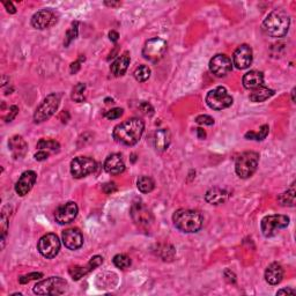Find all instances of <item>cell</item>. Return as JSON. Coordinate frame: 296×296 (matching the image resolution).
Returning a JSON list of instances; mask_svg holds the SVG:
<instances>
[{"instance_id":"cell-1","label":"cell","mask_w":296,"mask_h":296,"mask_svg":"<svg viewBox=\"0 0 296 296\" xmlns=\"http://www.w3.org/2000/svg\"><path fill=\"white\" fill-rule=\"evenodd\" d=\"M145 130V124L139 118H131L118 124L114 128V139L125 146H133L139 143Z\"/></svg>"},{"instance_id":"cell-2","label":"cell","mask_w":296,"mask_h":296,"mask_svg":"<svg viewBox=\"0 0 296 296\" xmlns=\"http://www.w3.org/2000/svg\"><path fill=\"white\" fill-rule=\"evenodd\" d=\"M290 26V18L283 10H274L266 16L262 22V30L266 35L274 39H280L287 35Z\"/></svg>"},{"instance_id":"cell-3","label":"cell","mask_w":296,"mask_h":296,"mask_svg":"<svg viewBox=\"0 0 296 296\" xmlns=\"http://www.w3.org/2000/svg\"><path fill=\"white\" fill-rule=\"evenodd\" d=\"M173 221L178 231L186 233V234L199 232L204 224V218L200 212L195 210H185V208H181L175 212Z\"/></svg>"},{"instance_id":"cell-4","label":"cell","mask_w":296,"mask_h":296,"mask_svg":"<svg viewBox=\"0 0 296 296\" xmlns=\"http://www.w3.org/2000/svg\"><path fill=\"white\" fill-rule=\"evenodd\" d=\"M259 154L256 152H244L236 158L235 172L241 178H249L256 173Z\"/></svg>"},{"instance_id":"cell-5","label":"cell","mask_w":296,"mask_h":296,"mask_svg":"<svg viewBox=\"0 0 296 296\" xmlns=\"http://www.w3.org/2000/svg\"><path fill=\"white\" fill-rule=\"evenodd\" d=\"M66 289L68 282L59 277H50L34 286V293L37 295H61Z\"/></svg>"},{"instance_id":"cell-6","label":"cell","mask_w":296,"mask_h":296,"mask_svg":"<svg viewBox=\"0 0 296 296\" xmlns=\"http://www.w3.org/2000/svg\"><path fill=\"white\" fill-rule=\"evenodd\" d=\"M60 94H50L44 98L41 106L37 108L34 114L35 123H43L48 120L51 116L55 115L60 104Z\"/></svg>"},{"instance_id":"cell-7","label":"cell","mask_w":296,"mask_h":296,"mask_svg":"<svg viewBox=\"0 0 296 296\" xmlns=\"http://www.w3.org/2000/svg\"><path fill=\"white\" fill-rule=\"evenodd\" d=\"M289 218L287 215L276 214V215H268L261 220L260 228L261 233L265 237H273L276 236L281 229L288 227Z\"/></svg>"},{"instance_id":"cell-8","label":"cell","mask_w":296,"mask_h":296,"mask_svg":"<svg viewBox=\"0 0 296 296\" xmlns=\"http://www.w3.org/2000/svg\"><path fill=\"white\" fill-rule=\"evenodd\" d=\"M207 106L213 110H223L227 109L233 104V97L229 95L228 90L222 86L208 91L206 95Z\"/></svg>"},{"instance_id":"cell-9","label":"cell","mask_w":296,"mask_h":296,"mask_svg":"<svg viewBox=\"0 0 296 296\" xmlns=\"http://www.w3.org/2000/svg\"><path fill=\"white\" fill-rule=\"evenodd\" d=\"M96 169V162L88 156H79L71 162V174L74 178L88 176Z\"/></svg>"},{"instance_id":"cell-10","label":"cell","mask_w":296,"mask_h":296,"mask_svg":"<svg viewBox=\"0 0 296 296\" xmlns=\"http://www.w3.org/2000/svg\"><path fill=\"white\" fill-rule=\"evenodd\" d=\"M167 51V43L162 39H151L145 43L143 49V56L145 59L156 62L165 56Z\"/></svg>"},{"instance_id":"cell-11","label":"cell","mask_w":296,"mask_h":296,"mask_svg":"<svg viewBox=\"0 0 296 296\" xmlns=\"http://www.w3.org/2000/svg\"><path fill=\"white\" fill-rule=\"evenodd\" d=\"M40 253L45 258H55L60 250V241L56 234H47L41 237L37 244Z\"/></svg>"},{"instance_id":"cell-12","label":"cell","mask_w":296,"mask_h":296,"mask_svg":"<svg viewBox=\"0 0 296 296\" xmlns=\"http://www.w3.org/2000/svg\"><path fill=\"white\" fill-rule=\"evenodd\" d=\"M131 216L136 224L140 227H149L153 223L154 218L152 212L143 203H136L131 208Z\"/></svg>"},{"instance_id":"cell-13","label":"cell","mask_w":296,"mask_h":296,"mask_svg":"<svg viewBox=\"0 0 296 296\" xmlns=\"http://www.w3.org/2000/svg\"><path fill=\"white\" fill-rule=\"evenodd\" d=\"M233 70L232 59L226 55H216L210 61V71L215 77L222 78Z\"/></svg>"},{"instance_id":"cell-14","label":"cell","mask_w":296,"mask_h":296,"mask_svg":"<svg viewBox=\"0 0 296 296\" xmlns=\"http://www.w3.org/2000/svg\"><path fill=\"white\" fill-rule=\"evenodd\" d=\"M252 49L248 44H242L235 50L233 56V65H235V68L239 70H245L252 64Z\"/></svg>"},{"instance_id":"cell-15","label":"cell","mask_w":296,"mask_h":296,"mask_svg":"<svg viewBox=\"0 0 296 296\" xmlns=\"http://www.w3.org/2000/svg\"><path fill=\"white\" fill-rule=\"evenodd\" d=\"M78 205L74 202H69L59 206L55 212V219L59 224H68L77 218Z\"/></svg>"},{"instance_id":"cell-16","label":"cell","mask_w":296,"mask_h":296,"mask_svg":"<svg viewBox=\"0 0 296 296\" xmlns=\"http://www.w3.org/2000/svg\"><path fill=\"white\" fill-rule=\"evenodd\" d=\"M57 22V15L51 10H41L32 15L31 24L36 29H47Z\"/></svg>"},{"instance_id":"cell-17","label":"cell","mask_w":296,"mask_h":296,"mask_svg":"<svg viewBox=\"0 0 296 296\" xmlns=\"http://www.w3.org/2000/svg\"><path fill=\"white\" fill-rule=\"evenodd\" d=\"M62 243L69 250H78L82 247L83 236L78 228H70L62 232Z\"/></svg>"},{"instance_id":"cell-18","label":"cell","mask_w":296,"mask_h":296,"mask_svg":"<svg viewBox=\"0 0 296 296\" xmlns=\"http://www.w3.org/2000/svg\"><path fill=\"white\" fill-rule=\"evenodd\" d=\"M36 178H37V175L35 172H31V170L24 172L22 175H21L19 181L16 182V184H15L16 193L21 195V197L28 194L29 191H30L32 189V186H34Z\"/></svg>"},{"instance_id":"cell-19","label":"cell","mask_w":296,"mask_h":296,"mask_svg":"<svg viewBox=\"0 0 296 296\" xmlns=\"http://www.w3.org/2000/svg\"><path fill=\"white\" fill-rule=\"evenodd\" d=\"M104 170L110 175H119L124 173L125 163L120 154H111L104 162Z\"/></svg>"},{"instance_id":"cell-20","label":"cell","mask_w":296,"mask_h":296,"mask_svg":"<svg viewBox=\"0 0 296 296\" xmlns=\"http://www.w3.org/2000/svg\"><path fill=\"white\" fill-rule=\"evenodd\" d=\"M103 262V258L101 256H95L89 260L88 265L86 268H82V266H74V268L70 269V274L72 277L73 280H79L83 276H86L87 273L90 272L91 270L96 269L97 266H100Z\"/></svg>"},{"instance_id":"cell-21","label":"cell","mask_w":296,"mask_h":296,"mask_svg":"<svg viewBox=\"0 0 296 296\" xmlns=\"http://www.w3.org/2000/svg\"><path fill=\"white\" fill-rule=\"evenodd\" d=\"M242 82H243L244 88L253 90L262 86V83H264V76H262V73L259 72V71H250L247 74H244Z\"/></svg>"},{"instance_id":"cell-22","label":"cell","mask_w":296,"mask_h":296,"mask_svg":"<svg viewBox=\"0 0 296 296\" xmlns=\"http://www.w3.org/2000/svg\"><path fill=\"white\" fill-rule=\"evenodd\" d=\"M283 278V269L278 262H272L265 271V280L270 285H278Z\"/></svg>"},{"instance_id":"cell-23","label":"cell","mask_w":296,"mask_h":296,"mask_svg":"<svg viewBox=\"0 0 296 296\" xmlns=\"http://www.w3.org/2000/svg\"><path fill=\"white\" fill-rule=\"evenodd\" d=\"M8 147H10L11 152L15 158H21L26 155L28 146L22 137L14 136L8 141Z\"/></svg>"},{"instance_id":"cell-24","label":"cell","mask_w":296,"mask_h":296,"mask_svg":"<svg viewBox=\"0 0 296 296\" xmlns=\"http://www.w3.org/2000/svg\"><path fill=\"white\" fill-rule=\"evenodd\" d=\"M172 143V135L167 128H160L154 135V146L156 151L165 152Z\"/></svg>"},{"instance_id":"cell-25","label":"cell","mask_w":296,"mask_h":296,"mask_svg":"<svg viewBox=\"0 0 296 296\" xmlns=\"http://www.w3.org/2000/svg\"><path fill=\"white\" fill-rule=\"evenodd\" d=\"M228 192L226 190L220 189V187H213L210 189L205 194V200L211 204V205H220L227 202L228 199Z\"/></svg>"},{"instance_id":"cell-26","label":"cell","mask_w":296,"mask_h":296,"mask_svg":"<svg viewBox=\"0 0 296 296\" xmlns=\"http://www.w3.org/2000/svg\"><path fill=\"white\" fill-rule=\"evenodd\" d=\"M130 65V55L128 52H124L122 56H119L111 65V73L115 77H122L126 72V70Z\"/></svg>"},{"instance_id":"cell-27","label":"cell","mask_w":296,"mask_h":296,"mask_svg":"<svg viewBox=\"0 0 296 296\" xmlns=\"http://www.w3.org/2000/svg\"><path fill=\"white\" fill-rule=\"evenodd\" d=\"M274 95V90L268 88V87H259V88H256L252 90V93L250 94V100L252 102L259 103L264 102L266 100H269L270 97H272Z\"/></svg>"},{"instance_id":"cell-28","label":"cell","mask_w":296,"mask_h":296,"mask_svg":"<svg viewBox=\"0 0 296 296\" xmlns=\"http://www.w3.org/2000/svg\"><path fill=\"white\" fill-rule=\"evenodd\" d=\"M37 148L40 151H45L49 153H56L59 151L60 145L57 143L56 140H51V139H41L39 143H37Z\"/></svg>"},{"instance_id":"cell-29","label":"cell","mask_w":296,"mask_h":296,"mask_svg":"<svg viewBox=\"0 0 296 296\" xmlns=\"http://www.w3.org/2000/svg\"><path fill=\"white\" fill-rule=\"evenodd\" d=\"M137 185H138L139 191H141L143 193H149L154 190L155 183H154V181L151 177L141 176V177H139L138 182H137Z\"/></svg>"},{"instance_id":"cell-30","label":"cell","mask_w":296,"mask_h":296,"mask_svg":"<svg viewBox=\"0 0 296 296\" xmlns=\"http://www.w3.org/2000/svg\"><path fill=\"white\" fill-rule=\"evenodd\" d=\"M133 76H135L137 81L145 82V81L148 80L149 77H151V70H149L148 66L140 65L139 68L136 69L135 73H133Z\"/></svg>"},{"instance_id":"cell-31","label":"cell","mask_w":296,"mask_h":296,"mask_svg":"<svg viewBox=\"0 0 296 296\" xmlns=\"http://www.w3.org/2000/svg\"><path fill=\"white\" fill-rule=\"evenodd\" d=\"M279 202L281 203V205L283 206H294L295 203V190H294V184L290 187L289 191L282 193L280 197H279Z\"/></svg>"},{"instance_id":"cell-32","label":"cell","mask_w":296,"mask_h":296,"mask_svg":"<svg viewBox=\"0 0 296 296\" xmlns=\"http://www.w3.org/2000/svg\"><path fill=\"white\" fill-rule=\"evenodd\" d=\"M269 131H270V127H269V125H262V126L260 127V130L258 133H255V132H248L247 135H245V138L247 139H251V140H258V141H260V140H264L266 137H268L269 135Z\"/></svg>"},{"instance_id":"cell-33","label":"cell","mask_w":296,"mask_h":296,"mask_svg":"<svg viewBox=\"0 0 296 296\" xmlns=\"http://www.w3.org/2000/svg\"><path fill=\"white\" fill-rule=\"evenodd\" d=\"M86 85L85 83H78L72 90V100L76 102H83L86 100Z\"/></svg>"},{"instance_id":"cell-34","label":"cell","mask_w":296,"mask_h":296,"mask_svg":"<svg viewBox=\"0 0 296 296\" xmlns=\"http://www.w3.org/2000/svg\"><path fill=\"white\" fill-rule=\"evenodd\" d=\"M114 264L116 268H118L120 270H125L127 268H130L131 265V259L130 257H127L126 255H123V253H119V255H116L114 257Z\"/></svg>"},{"instance_id":"cell-35","label":"cell","mask_w":296,"mask_h":296,"mask_svg":"<svg viewBox=\"0 0 296 296\" xmlns=\"http://www.w3.org/2000/svg\"><path fill=\"white\" fill-rule=\"evenodd\" d=\"M78 36V22L73 23L72 27H71L68 32H66V36H65V47H69V44L72 42L73 40H76Z\"/></svg>"},{"instance_id":"cell-36","label":"cell","mask_w":296,"mask_h":296,"mask_svg":"<svg viewBox=\"0 0 296 296\" xmlns=\"http://www.w3.org/2000/svg\"><path fill=\"white\" fill-rule=\"evenodd\" d=\"M122 115H123V109H120V108H115V109H111L104 114V116H106L108 119H111V120L119 118Z\"/></svg>"},{"instance_id":"cell-37","label":"cell","mask_w":296,"mask_h":296,"mask_svg":"<svg viewBox=\"0 0 296 296\" xmlns=\"http://www.w3.org/2000/svg\"><path fill=\"white\" fill-rule=\"evenodd\" d=\"M195 122L200 125H213L214 124V119L211 117V116H207V115H200L198 116L197 118H195Z\"/></svg>"},{"instance_id":"cell-38","label":"cell","mask_w":296,"mask_h":296,"mask_svg":"<svg viewBox=\"0 0 296 296\" xmlns=\"http://www.w3.org/2000/svg\"><path fill=\"white\" fill-rule=\"evenodd\" d=\"M43 277V274L42 273H30V274H27V276H23L19 279L20 283H27L30 280H37V279H41Z\"/></svg>"},{"instance_id":"cell-39","label":"cell","mask_w":296,"mask_h":296,"mask_svg":"<svg viewBox=\"0 0 296 296\" xmlns=\"http://www.w3.org/2000/svg\"><path fill=\"white\" fill-rule=\"evenodd\" d=\"M139 109L144 112V114L146 115H153L154 114V109H153V107L149 104L148 102H141L139 104Z\"/></svg>"},{"instance_id":"cell-40","label":"cell","mask_w":296,"mask_h":296,"mask_svg":"<svg viewBox=\"0 0 296 296\" xmlns=\"http://www.w3.org/2000/svg\"><path fill=\"white\" fill-rule=\"evenodd\" d=\"M18 112H19V108L16 107V106H12L10 108V114H8L7 117L5 118V122H12L15 118V116L18 115Z\"/></svg>"},{"instance_id":"cell-41","label":"cell","mask_w":296,"mask_h":296,"mask_svg":"<svg viewBox=\"0 0 296 296\" xmlns=\"http://www.w3.org/2000/svg\"><path fill=\"white\" fill-rule=\"evenodd\" d=\"M82 60H85V57H81L80 59L77 60L76 62H73L72 65H71V73L72 74H76L79 70L81 68V62Z\"/></svg>"},{"instance_id":"cell-42","label":"cell","mask_w":296,"mask_h":296,"mask_svg":"<svg viewBox=\"0 0 296 296\" xmlns=\"http://www.w3.org/2000/svg\"><path fill=\"white\" fill-rule=\"evenodd\" d=\"M49 155H50L49 152L40 151V152H37L35 154V158H36L37 161H44V160H47V158L49 157Z\"/></svg>"},{"instance_id":"cell-43","label":"cell","mask_w":296,"mask_h":296,"mask_svg":"<svg viewBox=\"0 0 296 296\" xmlns=\"http://www.w3.org/2000/svg\"><path fill=\"white\" fill-rule=\"evenodd\" d=\"M224 277H226V279H227V280H228L229 282H233V283H234V282L236 281L235 274L233 273L232 271H229V270H227L226 272H224Z\"/></svg>"},{"instance_id":"cell-44","label":"cell","mask_w":296,"mask_h":296,"mask_svg":"<svg viewBox=\"0 0 296 296\" xmlns=\"http://www.w3.org/2000/svg\"><path fill=\"white\" fill-rule=\"evenodd\" d=\"M4 5H5V7L7 8V12H8V13L14 14L15 12H16L14 5H13V4H12L11 2H10V3H8V2H7V3H4Z\"/></svg>"},{"instance_id":"cell-45","label":"cell","mask_w":296,"mask_h":296,"mask_svg":"<svg viewBox=\"0 0 296 296\" xmlns=\"http://www.w3.org/2000/svg\"><path fill=\"white\" fill-rule=\"evenodd\" d=\"M282 294H290V295H295L296 291L294 289H290V288H283L277 291V295H282Z\"/></svg>"},{"instance_id":"cell-46","label":"cell","mask_w":296,"mask_h":296,"mask_svg":"<svg viewBox=\"0 0 296 296\" xmlns=\"http://www.w3.org/2000/svg\"><path fill=\"white\" fill-rule=\"evenodd\" d=\"M109 37H110V40H111L112 42H117V41H118L119 35H118V32H117V31L112 30V31L109 32Z\"/></svg>"},{"instance_id":"cell-47","label":"cell","mask_w":296,"mask_h":296,"mask_svg":"<svg viewBox=\"0 0 296 296\" xmlns=\"http://www.w3.org/2000/svg\"><path fill=\"white\" fill-rule=\"evenodd\" d=\"M197 132H198V138L199 139H205L206 138V133L202 128H197Z\"/></svg>"},{"instance_id":"cell-48","label":"cell","mask_w":296,"mask_h":296,"mask_svg":"<svg viewBox=\"0 0 296 296\" xmlns=\"http://www.w3.org/2000/svg\"><path fill=\"white\" fill-rule=\"evenodd\" d=\"M106 5H107V6L115 7V6H119V5H120V3H108V2H106Z\"/></svg>"},{"instance_id":"cell-49","label":"cell","mask_w":296,"mask_h":296,"mask_svg":"<svg viewBox=\"0 0 296 296\" xmlns=\"http://www.w3.org/2000/svg\"><path fill=\"white\" fill-rule=\"evenodd\" d=\"M294 95H295V88L293 90H291V100H293V102H295V96H294Z\"/></svg>"}]
</instances>
